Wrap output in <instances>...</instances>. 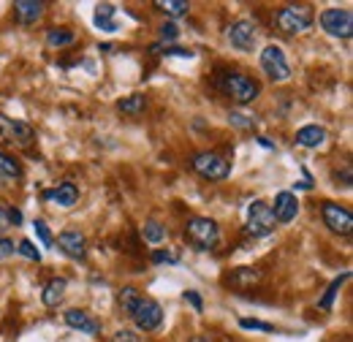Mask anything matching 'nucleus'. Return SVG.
Wrapping results in <instances>:
<instances>
[{"instance_id":"1a4fd4ad","label":"nucleus","mask_w":353,"mask_h":342,"mask_svg":"<svg viewBox=\"0 0 353 342\" xmlns=\"http://www.w3.org/2000/svg\"><path fill=\"white\" fill-rule=\"evenodd\" d=\"M245 231H248L250 237H266V234H272V231H274L272 204H266L261 199L253 201L250 210H248V225H245Z\"/></svg>"},{"instance_id":"ddd939ff","label":"nucleus","mask_w":353,"mask_h":342,"mask_svg":"<svg viewBox=\"0 0 353 342\" xmlns=\"http://www.w3.org/2000/svg\"><path fill=\"white\" fill-rule=\"evenodd\" d=\"M63 318H65V323H68L71 329H77V332H82V334H90V337H98V334H101V321L92 318L88 310H68Z\"/></svg>"},{"instance_id":"0eeeda50","label":"nucleus","mask_w":353,"mask_h":342,"mask_svg":"<svg viewBox=\"0 0 353 342\" xmlns=\"http://www.w3.org/2000/svg\"><path fill=\"white\" fill-rule=\"evenodd\" d=\"M131 318H133V323H136L139 332H155V329L163 323V307H161L155 299L141 296L139 304L133 307Z\"/></svg>"},{"instance_id":"6e6552de","label":"nucleus","mask_w":353,"mask_h":342,"mask_svg":"<svg viewBox=\"0 0 353 342\" xmlns=\"http://www.w3.org/2000/svg\"><path fill=\"white\" fill-rule=\"evenodd\" d=\"M0 139H6L8 144H17V147H30L36 141V128L30 123L0 114Z\"/></svg>"},{"instance_id":"393cba45","label":"nucleus","mask_w":353,"mask_h":342,"mask_svg":"<svg viewBox=\"0 0 353 342\" xmlns=\"http://www.w3.org/2000/svg\"><path fill=\"white\" fill-rule=\"evenodd\" d=\"M141 237L150 242V245H161L166 239V225H161L158 220H147L141 225Z\"/></svg>"},{"instance_id":"f704fd0d","label":"nucleus","mask_w":353,"mask_h":342,"mask_svg":"<svg viewBox=\"0 0 353 342\" xmlns=\"http://www.w3.org/2000/svg\"><path fill=\"white\" fill-rule=\"evenodd\" d=\"M152 263H176V253H169V250H155V253H152Z\"/></svg>"},{"instance_id":"20e7f679","label":"nucleus","mask_w":353,"mask_h":342,"mask_svg":"<svg viewBox=\"0 0 353 342\" xmlns=\"http://www.w3.org/2000/svg\"><path fill=\"white\" fill-rule=\"evenodd\" d=\"M190 166H193L196 174H201L210 182H221V179H225L231 174V163L223 155H218V152H196L190 158Z\"/></svg>"},{"instance_id":"e433bc0d","label":"nucleus","mask_w":353,"mask_h":342,"mask_svg":"<svg viewBox=\"0 0 353 342\" xmlns=\"http://www.w3.org/2000/svg\"><path fill=\"white\" fill-rule=\"evenodd\" d=\"M14 223H11V210H3L0 207V234L6 231V228H11Z\"/></svg>"},{"instance_id":"423d86ee","label":"nucleus","mask_w":353,"mask_h":342,"mask_svg":"<svg viewBox=\"0 0 353 342\" xmlns=\"http://www.w3.org/2000/svg\"><path fill=\"white\" fill-rule=\"evenodd\" d=\"M261 68L272 82H285L291 79V66L285 60V52L277 46V43H269L261 52Z\"/></svg>"},{"instance_id":"a211bd4d","label":"nucleus","mask_w":353,"mask_h":342,"mask_svg":"<svg viewBox=\"0 0 353 342\" xmlns=\"http://www.w3.org/2000/svg\"><path fill=\"white\" fill-rule=\"evenodd\" d=\"M326 141V128L321 125H305V128L296 130V144L299 147H307V150H315Z\"/></svg>"},{"instance_id":"58836bf2","label":"nucleus","mask_w":353,"mask_h":342,"mask_svg":"<svg viewBox=\"0 0 353 342\" xmlns=\"http://www.w3.org/2000/svg\"><path fill=\"white\" fill-rule=\"evenodd\" d=\"M334 179H337V182L343 179V188H351V166H345V169H343V174L337 171V174H334Z\"/></svg>"},{"instance_id":"f257e3e1","label":"nucleus","mask_w":353,"mask_h":342,"mask_svg":"<svg viewBox=\"0 0 353 342\" xmlns=\"http://www.w3.org/2000/svg\"><path fill=\"white\" fill-rule=\"evenodd\" d=\"M312 19H315V14H312V6H307V3H288V6H283L274 14V25L283 33H288V36H296V33L310 30L312 28Z\"/></svg>"},{"instance_id":"72a5a7b5","label":"nucleus","mask_w":353,"mask_h":342,"mask_svg":"<svg viewBox=\"0 0 353 342\" xmlns=\"http://www.w3.org/2000/svg\"><path fill=\"white\" fill-rule=\"evenodd\" d=\"M182 299L188 301V304H190L196 312H201V310H204V301H201V296H199L196 291H185V294H182Z\"/></svg>"},{"instance_id":"f03ea898","label":"nucleus","mask_w":353,"mask_h":342,"mask_svg":"<svg viewBox=\"0 0 353 342\" xmlns=\"http://www.w3.org/2000/svg\"><path fill=\"white\" fill-rule=\"evenodd\" d=\"M185 239L196 250H212L221 242V228L212 217H190L185 223Z\"/></svg>"},{"instance_id":"cd10ccee","label":"nucleus","mask_w":353,"mask_h":342,"mask_svg":"<svg viewBox=\"0 0 353 342\" xmlns=\"http://www.w3.org/2000/svg\"><path fill=\"white\" fill-rule=\"evenodd\" d=\"M228 120H231V125H236V128H256V117H250V114H242V112H231L228 114Z\"/></svg>"},{"instance_id":"a878e982","label":"nucleus","mask_w":353,"mask_h":342,"mask_svg":"<svg viewBox=\"0 0 353 342\" xmlns=\"http://www.w3.org/2000/svg\"><path fill=\"white\" fill-rule=\"evenodd\" d=\"M155 8L163 11L166 17H185L190 11V3H185V0H155Z\"/></svg>"},{"instance_id":"c756f323","label":"nucleus","mask_w":353,"mask_h":342,"mask_svg":"<svg viewBox=\"0 0 353 342\" xmlns=\"http://www.w3.org/2000/svg\"><path fill=\"white\" fill-rule=\"evenodd\" d=\"M150 49H152V52H155V54H158V52H161V49H166V52H163V54H174V57H188V60H190V57H193V52H190V49H182V46H163V43H152V46H150Z\"/></svg>"},{"instance_id":"5701e85b","label":"nucleus","mask_w":353,"mask_h":342,"mask_svg":"<svg viewBox=\"0 0 353 342\" xmlns=\"http://www.w3.org/2000/svg\"><path fill=\"white\" fill-rule=\"evenodd\" d=\"M117 109H120L123 114H131V117H136V114H141V112L147 109V98H144L141 92H133V95L123 98V101L117 103Z\"/></svg>"},{"instance_id":"bb28decb","label":"nucleus","mask_w":353,"mask_h":342,"mask_svg":"<svg viewBox=\"0 0 353 342\" xmlns=\"http://www.w3.org/2000/svg\"><path fill=\"white\" fill-rule=\"evenodd\" d=\"M139 299H141V294H139V288H133V285H125V288L117 291V304H120L123 312H128V315L133 312V307L139 304Z\"/></svg>"},{"instance_id":"4be33fe9","label":"nucleus","mask_w":353,"mask_h":342,"mask_svg":"<svg viewBox=\"0 0 353 342\" xmlns=\"http://www.w3.org/2000/svg\"><path fill=\"white\" fill-rule=\"evenodd\" d=\"M74 41H77V33H74V30H65V28H52V30H46V46H52V49L71 46Z\"/></svg>"},{"instance_id":"7ed1b4c3","label":"nucleus","mask_w":353,"mask_h":342,"mask_svg":"<svg viewBox=\"0 0 353 342\" xmlns=\"http://www.w3.org/2000/svg\"><path fill=\"white\" fill-rule=\"evenodd\" d=\"M218 87L223 90V95H228L234 103H250L261 92V85L256 79H250L248 74H239V71H228L223 79H218Z\"/></svg>"},{"instance_id":"4c0bfd02","label":"nucleus","mask_w":353,"mask_h":342,"mask_svg":"<svg viewBox=\"0 0 353 342\" xmlns=\"http://www.w3.org/2000/svg\"><path fill=\"white\" fill-rule=\"evenodd\" d=\"M14 250H17V248H14V242H11V239H3V237H0V258H3V256H11Z\"/></svg>"},{"instance_id":"4468645a","label":"nucleus","mask_w":353,"mask_h":342,"mask_svg":"<svg viewBox=\"0 0 353 342\" xmlns=\"http://www.w3.org/2000/svg\"><path fill=\"white\" fill-rule=\"evenodd\" d=\"M44 201H52V204L68 210V207H74V204L79 201V188H77L74 182H60L57 188L44 190Z\"/></svg>"},{"instance_id":"39448f33","label":"nucleus","mask_w":353,"mask_h":342,"mask_svg":"<svg viewBox=\"0 0 353 342\" xmlns=\"http://www.w3.org/2000/svg\"><path fill=\"white\" fill-rule=\"evenodd\" d=\"M321 28L334 39H351L353 36V14L351 8H326L318 17Z\"/></svg>"},{"instance_id":"6ab92c4d","label":"nucleus","mask_w":353,"mask_h":342,"mask_svg":"<svg viewBox=\"0 0 353 342\" xmlns=\"http://www.w3.org/2000/svg\"><path fill=\"white\" fill-rule=\"evenodd\" d=\"M348 280H351V272H343V274H340V277H334V280H332V283H329V288H326V291H323V296H321V299H318V307H321V310H326V312H329V310H332V307H334V299H337V294H340V288H343V285H345V283H348Z\"/></svg>"},{"instance_id":"f8f14e48","label":"nucleus","mask_w":353,"mask_h":342,"mask_svg":"<svg viewBox=\"0 0 353 342\" xmlns=\"http://www.w3.org/2000/svg\"><path fill=\"white\" fill-rule=\"evenodd\" d=\"M272 214H274V223H291V220L299 214V199H296L291 190H280V193L274 196Z\"/></svg>"},{"instance_id":"dca6fc26","label":"nucleus","mask_w":353,"mask_h":342,"mask_svg":"<svg viewBox=\"0 0 353 342\" xmlns=\"http://www.w3.org/2000/svg\"><path fill=\"white\" fill-rule=\"evenodd\" d=\"M261 280H264V272H261V269H256V266H239V269H234V272H231L228 285H231V288H236V291H245V288L259 285Z\"/></svg>"},{"instance_id":"c9c22d12","label":"nucleus","mask_w":353,"mask_h":342,"mask_svg":"<svg viewBox=\"0 0 353 342\" xmlns=\"http://www.w3.org/2000/svg\"><path fill=\"white\" fill-rule=\"evenodd\" d=\"M112 342H139V337L133 334L131 329H117V332L112 334Z\"/></svg>"},{"instance_id":"c85d7f7f","label":"nucleus","mask_w":353,"mask_h":342,"mask_svg":"<svg viewBox=\"0 0 353 342\" xmlns=\"http://www.w3.org/2000/svg\"><path fill=\"white\" fill-rule=\"evenodd\" d=\"M33 228H36V237L41 239V245H44V248H54L52 231H49V225H46L44 220H36V223H33Z\"/></svg>"},{"instance_id":"412c9836","label":"nucleus","mask_w":353,"mask_h":342,"mask_svg":"<svg viewBox=\"0 0 353 342\" xmlns=\"http://www.w3.org/2000/svg\"><path fill=\"white\" fill-rule=\"evenodd\" d=\"M65 288H68V283L63 280V277H54V280H49L44 288V294H41V299H44L46 307H57L63 296H65Z\"/></svg>"},{"instance_id":"2f4dec72","label":"nucleus","mask_w":353,"mask_h":342,"mask_svg":"<svg viewBox=\"0 0 353 342\" xmlns=\"http://www.w3.org/2000/svg\"><path fill=\"white\" fill-rule=\"evenodd\" d=\"M17 250H19V253H22V256H25V258H30V261H36V263L41 261V253H39V248H36V245H33L30 239H22Z\"/></svg>"},{"instance_id":"2eb2a0df","label":"nucleus","mask_w":353,"mask_h":342,"mask_svg":"<svg viewBox=\"0 0 353 342\" xmlns=\"http://www.w3.org/2000/svg\"><path fill=\"white\" fill-rule=\"evenodd\" d=\"M57 248L68 258H77V261H82L88 256V242H85V237L79 231H63L57 237Z\"/></svg>"},{"instance_id":"f3484780","label":"nucleus","mask_w":353,"mask_h":342,"mask_svg":"<svg viewBox=\"0 0 353 342\" xmlns=\"http://www.w3.org/2000/svg\"><path fill=\"white\" fill-rule=\"evenodd\" d=\"M14 14L22 25H36L44 17V3L41 0H17L14 3Z\"/></svg>"},{"instance_id":"aec40b11","label":"nucleus","mask_w":353,"mask_h":342,"mask_svg":"<svg viewBox=\"0 0 353 342\" xmlns=\"http://www.w3.org/2000/svg\"><path fill=\"white\" fill-rule=\"evenodd\" d=\"M114 14H117V6H112V3H98V6H95V25H98L101 30H106V33H114V30H117Z\"/></svg>"},{"instance_id":"b1692460","label":"nucleus","mask_w":353,"mask_h":342,"mask_svg":"<svg viewBox=\"0 0 353 342\" xmlns=\"http://www.w3.org/2000/svg\"><path fill=\"white\" fill-rule=\"evenodd\" d=\"M19 177H22L19 161L14 155H8V152L0 150V179H19Z\"/></svg>"},{"instance_id":"9d476101","label":"nucleus","mask_w":353,"mask_h":342,"mask_svg":"<svg viewBox=\"0 0 353 342\" xmlns=\"http://www.w3.org/2000/svg\"><path fill=\"white\" fill-rule=\"evenodd\" d=\"M321 217H323V225H326L332 234L348 237L353 231V214L348 212L345 207L334 204V201H326V204L321 207Z\"/></svg>"},{"instance_id":"9b49d317","label":"nucleus","mask_w":353,"mask_h":342,"mask_svg":"<svg viewBox=\"0 0 353 342\" xmlns=\"http://www.w3.org/2000/svg\"><path fill=\"white\" fill-rule=\"evenodd\" d=\"M228 41L234 49L239 52H253L256 41H259V33H256V22L250 19H236L231 28H228Z\"/></svg>"},{"instance_id":"7c9ffc66","label":"nucleus","mask_w":353,"mask_h":342,"mask_svg":"<svg viewBox=\"0 0 353 342\" xmlns=\"http://www.w3.org/2000/svg\"><path fill=\"white\" fill-rule=\"evenodd\" d=\"M242 329H253V332H277L272 323H264V321H256V318H242L239 321Z\"/></svg>"},{"instance_id":"ea45409f","label":"nucleus","mask_w":353,"mask_h":342,"mask_svg":"<svg viewBox=\"0 0 353 342\" xmlns=\"http://www.w3.org/2000/svg\"><path fill=\"white\" fill-rule=\"evenodd\" d=\"M193 342H212L210 337H193Z\"/></svg>"},{"instance_id":"473e14b6","label":"nucleus","mask_w":353,"mask_h":342,"mask_svg":"<svg viewBox=\"0 0 353 342\" xmlns=\"http://www.w3.org/2000/svg\"><path fill=\"white\" fill-rule=\"evenodd\" d=\"M161 39L163 41H176L179 39V28H176L174 22H163L161 25Z\"/></svg>"}]
</instances>
